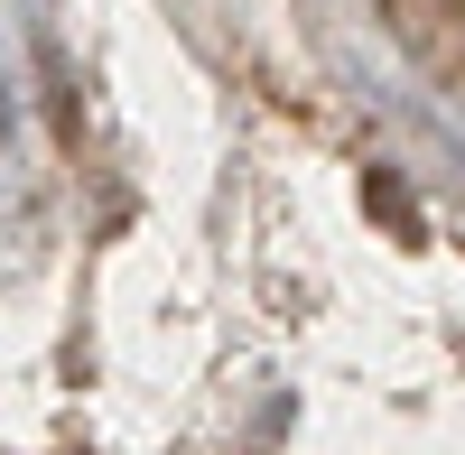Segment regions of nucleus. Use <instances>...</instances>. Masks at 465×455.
Segmentation results:
<instances>
[{
  "label": "nucleus",
  "mask_w": 465,
  "mask_h": 455,
  "mask_svg": "<svg viewBox=\"0 0 465 455\" xmlns=\"http://www.w3.org/2000/svg\"><path fill=\"white\" fill-rule=\"evenodd\" d=\"M363 196H372V214H381V223H401V233L419 242V214H410V196H401L391 177H363Z\"/></svg>",
  "instance_id": "obj_1"
}]
</instances>
